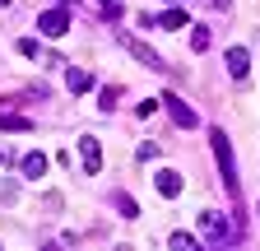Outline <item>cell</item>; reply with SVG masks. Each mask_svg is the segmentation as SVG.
I'll return each instance as SVG.
<instances>
[{
	"instance_id": "cell-1",
	"label": "cell",
	"mask_w": 260,
	"mask_h": 251,
	"mask_svg": "<svg viewBox=\"0 0 260 251\" xmlns=\"http://www.w3.org/2000/svg\"><path fill=\"white\" fill-rule=\"evenodd\" d=\"M209 144H214V159H218V172H223V186H228V196H237L242 191V181H237V159H233V144H228V135L218 131H209Z\"/></svg>"
},
{
	"instance_id": "cell-2",
	"label": "cell",
	"mask_w": 260,
	"mask_h": 251,
	"mask_svg": "<svg viewBox=\"0 0 260 251\" xmlns=\"http://www.w3.org/2000/svg\"><path fill=\"white\" fill-rule=\"evenodd\" d=\"M200 233H205L209 246H233V242H237V233H228V218H223L218 209H205V214H200Z\"/></svg>"
},
{
	"instance_id": "cell-3",
	"label": "cell",
	"mask_w": 260,
	"mask_h": 251,
	"mask_svg": "<svg viewBox=\"0 0 260 251\" xmlns=\"http://www.w3.org/2000/svg\"><path fill=\"white\" fill-rule=\"evenodd\" d=\"M162 107H168V116H172V121L181 125V131H190V125H200V116H195V112H190V107H186V103L177 98V93H168V98H162Z\"/></svg>"
},
{
	"instance_id": "cell-4",
	"label": "cell",
	"mask_w": 260,
	"mask_h": 251,
	"mask_svg": "<svg viewBox=\"0 0 260 251\" xmlns=\"http://www.w3.org/2000/svg\"><path fill=\"white\" fill-rule=\"evenodd\" d=\"M38 28H42L47 38H65V33H70V14H65V10H47L38 19Z\"/></svg>"
},
{
	"instance_id": "cell-5",
	"label": "cell",
	"mask_w": 260,
	"mask_h": 251,
	"mask_svg": "<svg viewBox=\"0 0 260 251\" xmlns=\"http://www.w3.org/2000/svg\"><path fill=\"white\" fill-rule=\"evenodd\" d=\"M121 47H130V56H135V60H144V66L149 70H168V66H162V56L149 47V42H135V38H121Z\"/></svg>"
},
{
	"instance_id": "cell-6",
	"label": "cell",
	"mask_w": 260,
	"mask_h": 251,
	"mask_svg": "<svg viewBox=\"0 0 260 251\" xmlns=\"http://www.w3.org/2000/svg\"><path fill=\"white\" fill-rule=\"evenodd\" d=\"M228 75H233L237 84H246V75H251V56H246V47H228Z\"/></svg>"
},
{
	"instance_id": "cell-7",
	"label": "cell",
	"mask_w": 260,
	"mask_h": 251,
	"mask_svg": "<svg viewBox=\"0 0 260 251\" xmlns=\"http://www.w3.org/2000/svg\"><path fill=\"white\" fill-rule=\"evenodd\" d=\"M19 172H23L28 181H38V177L47 172V153H23V159H19Z\"/></svg>"
},
{
	"instance_id": "cell-8",
	"label": "cell",
	"mask_w": 260,
	"mask_h": 251,
	"mask_svg": "<svg viewBox=\"0 0 260 251\" xmlns=\"http://www.w3.org/2000/svg\"><path fill=\"white\" fill-rule=\"evenodd\" d=\"M65 88H70V93H88V88H93V75H88V70H75V66H65Z\"/></svg>"
},
{
	"instance_id": "cell-9",
	"label": "cell",
	"mask_w": 260,
	"mask_h": 251,
	"mask_svg": "<svg viewBox=\"0 0 260 251\" xmlns=\"http://www.w3.org/2000/svg\"><path fill=\"white\" fill-rule=\"evenodd\" d=\"M79 153L88 159V163H84L88 172H98V168H103V149H98V140H93V135H84V140H79Z\"/></svg>"
},
{
	"instance_id": "cell-10",
	"label": "cell",
	"mask_w": 260,
	"mask_h": 251,
	"mask_svg": "<svg viewBox=\"0 0 260 251\" xmlns=\"http://www.w3.org/2000/svg\"><path fill=\"white\" fill-rule=\"evenodd\" d=\"M153 23H162V28H172V33H177V28H186L190 19H186V10H177V5H172V10H162Z\"/></svg>"
},
{
	"instance_id": "cell-11",
	"label": "cell",
	"mask_w": 260,
	"mask_h": 251,
	"mask_svg": "<svg viewBox=\"0 0 260 251\" xmlns=\"http://www.w3.org/2000/svg\"><path fill=\"white\" fill-rule=\"evenodd\" d=\"M158 191L168 196V200H172V196H181V172H158Z\"/></svg>"
},
{
	"instance_id": "cell-12",
	"label": "cell",
	"mask_w": 260,
	"mask_h": 251,
	"mask_svg": "<svg viewBox=\"0 0 260 251\" xmlns=\"http://www.w3.org/2000/svg\"><path fill=\"white\" fill-rule=\"evenodd\" d=\"M28 116H19V112H0V131H28Z\"/></svg>"
},
{
	"instance_id": "cell-13",
	"label": "cell",
	"mask_w": 260,
	"mask_h": 251,
	"mask_svg": "<svg viewBox=\"0 0 260 251\" xmlns=\"http://www.w3.org/2000/svg\"><path fill=\"white\" fill-rule=\"evenodd\" d=\"M190 47H195V51H209V28H205V23L190 33Z\"/></svg>"
},
{
	"instance_id": "cell-14",
	"label": "cell",
	"mask_w": 260,
	"mask_h": 251,
	"mask_svg": "<svg viewBox=\"0 0 260 251\" xmlns=\"http://www.w3.org/2000/svg\"><path fill=\"white\" fill-rule=\"evenodd\" d=\"M168 246H177V251H195V237H186V233H172V237H168Z\"/></svg>"
},
{
	"instance_id": "cell-15",
	"label": "cell",
	"mask_w": 260,
	"mask_h": 251,
	"mask_svg": "<svg viewBox=\"0 0 260 251\" xmlns=\"http://www.w3.org/2000/svg\"><path fill=\"white\" fill-rule=\"evenodd\" d=\"M135 159H140V163H153V159H158V144H140Z\"/></svg>"
},
{
	"instance_id": "cell-16",
	"label": "cell",
	"mask_w": 260,
	"mask_h": 251,
	"mask_svg": "<svg viewBox=\"0 0 260 251\" xmlns=\"http://www.w3.org/2000/svg\"><path fill=\"white\" fill-rule=\"evenodd\" d=\"M112 205H116L121 214H130V218H135V200H125V196H112Z\"/></svg>"
},
{
	"instance_id": "cell-17",
	"label": "cell",
	"mask_w": 260,
	"mask_h": 251,
	"mask_svg": "<svg viewBox=\"0 0 260 251\" xmlns=\"http://www.w3.org/2000/svg\"><path fill=\"white\" fill-rule=\"evenodd\" d=\"M19 51H23V56H42V47L32 42V38H23V42H19Z\"/></svg>"
},
{
	"instance_id": "cell-18",
	"label": "cell",
	"mask_w": 260,
	"mask_h": 251,
	"mask_svg": "<svg viewBox=\"0 0 260 251\" xmlns=\"http://www.w3.org/2000/svg\"><path fill=\"white\" fill-rule=\"evenodd\" d=\"M56 5H60V10H70V5H75V0H56Z\"/></svg>"
},
{
	"instance_id": "cell-19",
	"label": "cell",
	"mask_w": 260,
	"mask_h": 251,
	"mask_svg": "<svg viewBox=\"0 0 260 251\" xmlns=\"http://www.w3.org/2000/svg\"><path fill=\"white\" fill-rule=\"evenodd\" d=\"M214 5H218V10H228V5H233V0H214Z\"/></svg>"
},
{
	"instance_id": "cell-20",
	"label": "cell",
	"mask_w": 260,
	"mask_h": 251,
	"mask_svg": "<svg viewBox=\"0 0 260 251\" xmlns=\"http://www.w3.org/2000/svg\"><path fill=\"white\" fill-rule=\"evenodd\" d=\"M5 5H10V0H0V10H5Z\"/></svg>"
},
{
	"instance_id": "cell-21",
	"label": "cell",
	"mask_w": 260,
	"mask_h": 251,
	"mask_svg": "<svg viewBox=\"0 0 260 251\" xmlns=\"http://www.w3.org/2000/svg\"><path fill=\"white\" fill-rule=\"evenodd\" d=\"M93 5H107V0H93Z\"/></svg>"
},
{
	"instance_id": "cell-22",
	"label": "cell",
	"mask_w": 260,
	"mask_h": 251,
	"mask_svg": "<svg viewBox=\"0 0 260 251\" xmlns=\"http://www.w3.org/2000/svg\"><path fill=\"white\" fill-rule=\"evenodd\" d=\"M0 163H5V153H0Z\"/></svg>"
}]
</instances>
